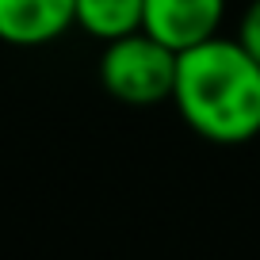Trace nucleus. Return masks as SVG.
<instances>
[{
  "label": "nucleus",
  "mask_w": 260,
  "mask_h": 260,
  "mask_svg": "<svg viewBox=\"0 0 260 260\" xmlns=\"http://www.w3.org/2000/svg\"><path fill=\"white\" fill-rule=\"evenodd\" d=\"M100 84L111 100L130 107H153L172 100L176 84V50H169L149 31H130L104 42L100 54Z\"/></svg>",
  "instance_id": "f03ea898"
},
{
  "label": "nucleus",
  "mask_w": 260,
  "mask_h": 260,
  "mask_svg": "<svg viewBox=\"0 0 260 260\" xmlns=\"http://www.w3.org/2000/svg\"><path fill=\"white\" fill-rule=\"evenodd\" d=\"M226 0H146L142 4V31L161 39L169 50H187L195 42L218 35Z\"/></svg>",
  "instance_id": "7ed1b4c3"
},
{
  "label": "nucleus",
  "mask_w": 260,
  "mask_h": 260,
  "mask_svg": "<svg viewBox=\"0 0 260 260\" xmlns=\"http://www.w3.org/2000/svg\"><path fill=\"white\" fill-rule=\"evenodd\" d=\"M142 4L146 0H77V27L100 42H111L142 27Z\"/></svg>",
  "instance_id": "39448f33"
},
{
  "label": "nucleus",
  "mask_w": 260,
  "mask_h": 260,
  "mask_svg": "<svg viewBox=\"0 0 260 260\" xmlns=\"http://www.w3.org/2000/svg\"><path fill=\"white\" fill-rule=\"evenodd\" d=\"M176 111L199 138L241 146L260 134V61L237 39H211L176 54Z\"/></svg>",
  "instance_id": "f257e3e1"
},
{
  "label": "nucleus",
  "mask_w": 260,
  "mask_h": 260,
  "mask_svg": "<svg viewBox=\"0 0 260 260\" xmlns=\"http://www.w3.org/2000/svg\"><path fill=\"white\" fill-rule=\"evenodd\" d=\"M237 42L245 46V54L260 61V0H249V8L241 12L237 23Z\"/></svg>",
  "instance_id": "423d86ee"
},
{
  "label": "nucleus",
  "mask_w": 260,
  "mask_h": 260,
  "mask_svg": "<svg viewBox=\"0 0 260 260\" xmlns=\"http://www.w3.org/2000/svg\"><path fill=\"white\" fill-rule=\"evenodd\" d=\"M77 23V0H0V42L46 46Z\"/></svg>",
  "instance_id": "20e7f679"
}]
</instances>
